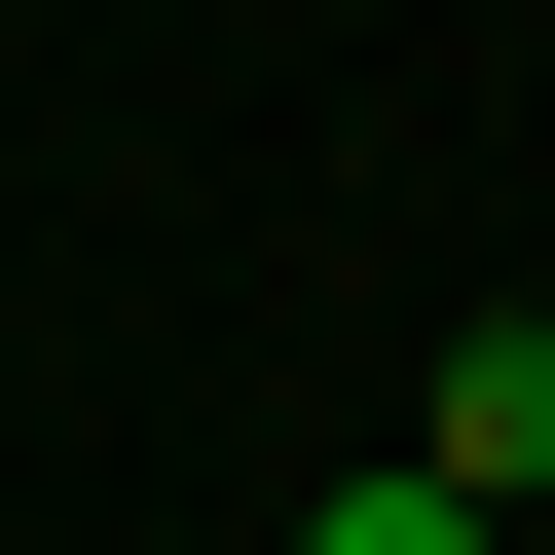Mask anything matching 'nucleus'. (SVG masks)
I'll use <instances>...</instances> for the list:
<instances>
[{"instance_id":"nucleus-1","label":"nucleus","mask_w":555,"mask_h":555,"mask_svg":"<svg viewBox=\"0 0 555 555\" xmlns=\"http://www.w3.org/2000/svg\"><path fill=\"white\" fill-rule=\"evenodd\" d=\"M408 481H481V518H518V481H555V334H444V408H408Z\"/></svg>"},{"instance_id":"nucleus-2","label":"nucleus","mask_w":555,"mask_h":555,"mask_svg":"<svg viewBox=\"0 0 555 555\" xmlns=\"http://www.w3.org/2000/svg\"><path fill=\"white\" fill-rule=\"evenodd\" d=\"M297 555H481V481H334V518H297Z\"/></svg>"}]
</instances>
